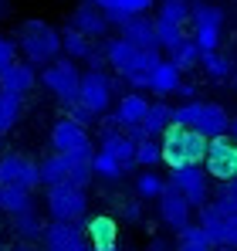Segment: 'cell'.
<instances>
[{
  "mask_svg": "<svg viewBox=\"0 0 237 251\" xmlns=\"http://www.w3.org/2000/svg\"><path fill=\"white\" fill-rule=\"evenodd\" d=\"M14 41H17V51L24 54V61L34 68H47L51 61L61 58V31L51 27L47 21H24Z\"/></svg>",
  "mask_w": 237,
  "mask_h": 251,
  "instance_id": "cell-1",
  "label": "cell"
},
{
  "mask_svg": "<svg viewBox=\"0 0 237 251\" xmlns=\"http://www.w3.org/2000/svg\"><path fill=\"white\" fill-rule=\"evenodd\" d=\"M227 109L217 105V102H200V99H190L183 105L173 109V126H183V129H193L203 139H220L227 136Z\"/></svg>",
  "mask_w": 237,
  "mask_h": 251,
  "instance_id": "cell-2",
  "label": "cell"
},
{
  "mask_svg": "<svg viewBox=\"0 0 237 251\" xmlns=\"http://www.w3.org/2000/svg\"><path fill=\"white\" fill-rule=\"evenodd\" d=\"M159 143H163V163H169V170L173 167H190V163H203L207 146H210V139H203L200 132L183 129V126H169Z\"/></svg>",
  "mask_w": 237,
  "mask_h": 251,
  "instance_id": "cell-3",
  "label": "cell"
},
{
  "mask_svg": "<svg viewBox=\"0 0 237 251\" xmlns=\"http://www.w3.org/2000/svg\"><path fill=\"white\" fill-rule=\"evenodd\" d=\"M102 51H105L109 68L116 72L118 78L129 75V72H153L159 61H163L159 51H139V48H132L129 41H122L118 34L105 38V41H102Z\"/></svg>",
  "mask_w": 237,
  "mask_h": 251,
  "instance_id": "cell-4",
  "label": "cell"
},
{
  "mask_svg": "<svg viewBox=\"0 0 237 251\" xmlns=\"http://www.w3.org/2000/svg\"><path fill=\"white\" fill-rule=\"evenodd\" d=\"M47 214L51 221H65V224H81L88 214V190L75 183H58L47 187Z\"/></svg>",
  "mask_w": 237,
  "mask_h": 251,
  "instance_id": "cell-5",
  "label": "cell"
},
{
  "mask_svg": "<svg viewBox=\"0 0 237 251\" xmlns=\"http://www.w3.org/2000/svg\"><path fill=\"white\" fill-rule=\"evenodd\" d=\"M41 85H44L61 105L78 102V88H81L78 61H71V58H58V61H51V65L41 72Z\"/></svg>",
  "mask_w": 237,
  "mask_h": 251,
  "instance_id": "cell-6",
  "label": "cell"
},
{
  "mask_svg": "<svg viewBox=\"0 0 237 251\" xmlns=\"http://www.w3.org/2000/svg\"><path fill=\"white\" fill-rule=\"evenodd\" d=\"M51 150L54 153H65L68 160H92L95 156V146H92L88 129L78 126L75 119H68V116H61L58 123L51 126Z\"/></svg>",
  "mask_w": 237,
  "mask_h": 251,
  "instance_id": "cell-7",
  "label": "cell"
},
{
  "mask_svg": "<svg viewBox=\"0 0 237 251\" xmlns=\"http://www.w3.org/2000/svg\"><path fill=\"white\" fill-rule=\"evenodd\" d=\"M166 183H173V187L190 201V207H193V210H200V207H207V204H210V173L200 167V163H190V167H173Z\"/></svg>",
  "mask_w": 237,
  "mask_h": 251,
  "instance_id": "cell-8",
  "label": "cell"
},
{
  "mask_svg": "<svg viewBox=\"0 0 237 251\" xmlns=\"http://www.w3.org/2000/svg\"><path fill=\"white\" fill-rule=\"evenodd\" d=\"M190 27H193V41L200 44V51H217L220 44V31H224V10L213 3H193L190 7Z\"/></svg>",
  "mask_w": 237,
  "mask_h": 251,
  "instance_id": "cell-9",
  "label": "cell"
},
{
  "mask_svg": "<svg viewBox=\"0 0 237 251\" xmlns=\"http://www.w3.org/2000/svg\"><path fill=\"white\" fill-rule=\"evenodd\" d=\"M112 92H116V82L109 78V72H81L78 102L95 119H105V112L112 109Z\"/></svg>",
  "mask_w": 237,
  "mask_h": 251,
  "instance_id": "cell-10",
  "label": "cell"
},
{
  "mask_svg": "<svg viewBox=\"0 0 237 251\" xmlns=\"http://www.w3.org/2000/svg\"><path fill=\"white\" fill-rule=\"evenodd\" d=\"M203 170L210 173V180L217 183H227L237 176V143L220 136V139H210L207 146V156H203Z\"/></svg>",
  "mask_w": 237,
  "mask_h": 251,
  "instance_id": "cell-11",
  "label": "cell"
},
{
  "mask_svg": "<svg viewBox=\"0 0 237 251\" xmlns=\"http://www.w3.org/2000/svg\"><path fill=\"white\" fill-rule=\"evenodd\" d=\"M0 183L34 190V187H41L38 163H34L31 156H24V153H3V156H0Z\"/></svg>",
  "mask_w": 237,
  "mask_h": 251,
  "instance_id": "cell-12",
  "label": "cell"
},
{
  "mask_svg": "<svg viewBox=\"0 0 237 251\" xmlns=\"http://www.w3.org/2000/svg\"><path fill=\"white\" fill-rule=\"evenodd\" d=\"M159 221L166 224V227H173L176 234L187 227V224H193L190 217H193V207H190V201L173 187V183H166L163 187V194H159Z\"/></svg>",
  "mask_w": 237,
  "mask_h": 251,
  "instance_id": "cell-13",
  "label": "cell"
},
{
  "mask_svg": "<svg viewBox=\"0 0 237 251\" xmlns=\"http://www.w3.org/2000/svg\"><path fill=\"white\" fill-rule=\"evenodd\" d=\"M200 227L213 241V248H237V217H224L213 204L200 207Z\"/></svg>",
  "mask_w": 237,
  "mask_h": 251,
  "instance_id": "cell-14",
  "label": "cell"
},
{
  "mask_svg": "<svg viewBox=\"0 0 237 251\" xmlns=\"http://www.w3.org/2000/svg\"><path fill=\"white\" fill-rule=\"evenodd\" d=\"M44 251H92L85 227L81 224H65V221H51L44 227Z\"/></svg>",
  "mask_w": 237,
  "mask_h": 251,
  "instance_id": "cell-15",
  "label": "cell"
},
{
  "mask_svg": "<svg viewBox=\"0 0 237 251\" xmlns=\"http://www.w3.org/2000/svg\"><path fill=\"white\" fill-rule=\"evenodd\" d=\"M118 38L129 41L139 51H159L156 41V17H146V14H132L122 27H118Z\"/></svg>",
  "mask_w": 237,
  "mask_h": 251,
  "instance_id": "cell-16",
  "label": "cell"
},
{
  "mask_svg": "<svg viewBox=\"0 0 237 251\" xmlns=\"http://www.w3.org/2000/svg\"><path fill=\"white\" fill-rule=\"evenodd\" d=\"M85 238L92 251H116L118 248V221L109 214H95L85 221Z\"/></svg>",
  "mask_w": 237,
  "mask_h": 251,
  "instance_id": "cell-17",
  "label": "cell"
},
{
  "mask_svg": "<svg viewBox=\"0 0 237 251\" xmlns=\"http://www.w3.org/2000/svg\"><path fill=\"white\" fill-rule=\"evenodd\" d=\"M146 112H149V99L142 92H125V95H118L116 109H112V123L125 132L132 126H142Z\"/></svg>",
  "mask_w": 237,
  "mask_h": 251,
  "instance_id": "cell-18",
  "label": "cell"
},
{
  "mask_svg": "<svg viewBox=\"0 0 237 251\" xmlns=\"http://www.w3.org/2000/svg\"><path fill=\"white\" fill-rule=\"evenodd\" d=\"M71 27L81 31L88 41H98V38H105L109 34V21H105V14L98 10V7H92L88 0L75 7V14H71Z\"/></svg>",
  "mask_w": 237,
  "mask_h": 251,
  "instance_id": "cell-19",
  "label": "cell"
},
{
  "mask_svg": "<svg viewBox=\"0 0 237 251\" xmlns=\"http://www.w3.org/2000/svg\"><path fill=\"white\" fill-rule=\"evenodd\" d=\"M38 82V72H34V65H27V61H14L3 75H0V92H10V95H27L31 88Z\"/></svg>",
  "mask_w": 237,
  "mask_h": 251,
  "instance_id": "cell-20",
  "label": "cell"
},
{
  "mask_svg": "<svg viewBox=\"0 0 237 251\" xmlns=\"http://www.w3.org/2000/svg\"><path fill=\"white\" fill-rule=\"evenodd\" d=\"M169 126H173V105L163 102V99H153L146 119H142V126H139V129H142V139H163Z\"/></svg>",
  "mask_w": 237,
  "mask_h": 251,
  "instance_id": "cell-21",
  "label": "cell"
},
{
  "mask_svg": "<svg viewBox=\"0 0 237 251\" xmlns=\"http://www.w3.org/2000/svg\"><path fill=\"white\" fill-rule=\"evenodd\" d=\"M180 85H183V72L169 58L159 61L156 68H153V75H149V92H156V95H176Z\"/></svg>",
  "mask_w": 237,
  "mask_h": 251,
  "instance_id": "cell-22",
  "label": "cell"
},
{
  "mask_svg": "<svg viewBox=\"0 0 237 251\" xmlns=\"http://www.w3.org/2000/svg\"><path fill=\"white\" fill-rule=\"evenodd\" d=\"M68 167H71V160H68L65 153H51V156H44V160L38 163L41 187L47 190V187H58V183H68Z\"/></svg>",
  "mask_w": 237,
  "mask_h": 251,
  "instance_id": "cell-23",
  "label": "cell"
},
{
  "mask_svg": "<svg viewBox=\"0 0 237 251\" xmlns=\"http://www.w3.org/2000/svg\"><path fill=\"white\" fill-rule=\"evenodd\" d=\"M10 224H14V231L24 238V245H31V241H41L44 238V221H41V214L38 207H27V210H21V214H14L10 217Z\"/></svg>",
  "mask_w": 237,
  "mask_h": 251,
  "instance_id": "cell-24",
  "label": "cell"
},
{
  "mask_svg": "<svg viewBox=\"0 0 237 251\" xmlns=\"http://www.w3.org/2000/svg\"><path fill=\"white\" fill-rule=\"evenodd\" d=\"M34 207V201H31V190H24V187H10V183H0V210L7 214V217H14V214H21V210Z\"/></svg>",
  "mask_w": 237,
  "mask_h": 251,
  "instance_id": "cell-25",
  "label": "cell"
},
{
  "mask_svg": "<svg viewBox=\"0 0 237 251\" xmlns=\"http://www.w3.org/2000/svg\"><path fill=\"white\" fill-rule=\"evenodd\" d=\"M92 48H95V44L88 41L81 31H75L71 24L61 27V51H65V58H71V61H85Z\"/></svg>",
  "mask_w": 237,
  "mask_h": 251,
  "instance_id": "cell-26",
  "label": "cell"
},
{
  "mask_svg": "<svg viewBox=\"0 0 237 251\" xmlns=\"http://www.w3.org/2000/svg\"><path fill=\"white\" fill-rule=\"evenodd\" d=\"M21 116H24V99L10 95V92H0V136H7L21 123Z\"/></svg>",
  "mask_w": 237,
  "mask_h": 251,
  "instance_id": "cell-27",
  "label": "cell"
},
{
  "mask_svg": "<svg viewBox=\"0 0 237 251\" xmlns=\"http://www.w3.org/2000/svg\"><path fill=\"white\" fill-rule=\"evenodd\" d=\"M173 251H213V241L207 238V231H203L200 224H187V227L176 234Z\"/></svg>",
  "mask_w": 237,
  "mask_h": 251,
  "instance_id": "cell-28",
  "label": "cell"
},
{
  "mask_svg": "<svg viewBox=\"0 0 237 251\" xmlns=\"http://www.w3.org/2000/svg\"><path fill=\"white\" fill-rule=\"evenodd\" d=\"M190 34H187V27L183 24H169V21H159L156 17V41H159V51H176L180 44L187 41Z\"/></svg>",
  "mask_w": 237,
  "mask_h": 251,
  "instance_id": "cell-29",
  "label": "cell"
},
{
  "mask_svg": "<svg viewBox=\"0 0 237 251\" xmlns=\"http://www.w3.org/2000/svg\"><path fill=\"white\" fill-rule=\"evenodd\" d=\"M92 7H98L102 14H146L156 0H88Z\"/></svg>",
  "mask_w": 237,
  "mask_h": 251,
  "instance_id": "cell-30",
  "label": "cell"
},
{
  "mask_svg": "<svg viewBox=\"0 0 237 251\" xmlns=\"http://www.w3.org/2000/svg\"><path fill=\"white\" fill-rule=\"evenodd\" d=\"M163 187H166V180L159 176L156 170H139L136 173V197L139 201H159Z\"/></svg>",
  "mask_w": 237,
  "mask_h": 251,
  "instance_id": "cell-31",
  "label": "cell"
},
{
  "mask_svg": "<svg viewBox=\"0 0 237 251\" xmlns=\"http://www.w3.org/2000/svg\"><path fill=\"white\" fill-rule=\"evenodd\" d=\"M92 173L98 176V180H109V183H116V180H122L129 170L122 167V163H116L109 153H102V150H95V156H92Z\"/></svg>",
  "mask_w": 237,
  "mask_h": 251,
  "instance_id": "cell-32",
  "label": "cell"
},
{
  "mask_svg": "<svg viewBox=\"0 0 237 251\" xmlns=\"http://www.w3.org/2000/svg\"><path fill=\"white\" fill-rule=\"evenodd\" d=\"M210 204L220 210L224 217H237V176L227 180V183H217V194H213Z\"/></svg>",
  "mask_w": 237,
  "mask_h": 251,
  "instance_id": "cell-33",
  "label": "cell"
},
{
  "mask_svg": "<svg viewBox=\"0 0 237 251\" xmlns=\"http://www.w3.org/2000/svg\"><path fill=\"white\" fill-rule=\"evenodd\" d=\"M200 65H203V72H207L210 78H217V82H224V78L234 75L231 58H224L220 51H207V54H200Z\"/></svg>",
  "mask_w": 237,
  "mask_h": 251,
  "instance_id": "cell-34",
  "label": "cell"
},
{
  "mask_svg": "<svg viewBox=\"0 0 237 251\" xmlns=\"http://www.w3.org/2000/svg\"><path fill=\"white\" fill-rule=\"evenodd\" d=\"M159 3V21H169V24H190V7L193 3H187V0H156Z\"/></svg>",
  "mask_w": 237,
  "mask_h": 251,
  "instance_id": "cell-35",
  "label": "cell"
},
{
  "mask_svg": "<svg viewBox=\"0 0 237 251\" xmlns=\"http://www.w3.org/2000/svg\"><path fill=\"white\" fill-rule=\"evenodd\" d=\"M163 163V143L159 139H139L136 143V167L153 170Z\"/></svg>",
  "mask_w": 237,
  "mask_h": 251,
  "instance_id": "cell-36",
  "label": "cell"
},
{
  "mask_svg": "<svg viewBox=\"0 0 237 251\" xmlns=\"http://www.w3.org/2000/svg\"><path fill=\"white\" fill-rule=\"evenodd\" d=\"M200 54H203V51H200V44L193 41V38H187V41L180 44L176 51H169V61H173L180 72H187V68L200 65Z\"/></svg>",
  "mask_w": 237,
  "mask_h": 251,
  "instance_id": "cell-37",
  "label": "cell"
},
{
  "mask_svg": "<svg viewBox=\"0 0 237 251\" xmlns=\"http://www.w3.org/2000/svg\"><path fill=\"white\" fill-rule=\"evenodd\" d=\"M92 160H71V167H68V183H75V187H88L92 183Z\"/></svg>",
  "mask_w": 237,
  "mask_h": 251,
  "instance_id": "cell-38",
  "label": "cell"
},
{
  "mask_svg": "<svg viewBox=\"0 0 237 251\" xmlns=\"http://www.w3.org/2000/svg\"><path fill=\"white\" fill-rule=\"evenodd\" d=\"M14 61H17V41L0 34V75H3V72H7Z\"/></svg>",
  "mask_w": 237,
  "mask_h": 251,
  "instance_id": "cell-39",
  "label": "cell"
},
{
  "mask_svg": "<svg viewBox=\"0 0 237 251\" xmlns=\"http://www.w3.org/2000/svg\"><path fill=\"white\" fill-rule=\"evenodd\" d=\"M65 109H68V119H75L78 126H95V123H98V119L81 105V102H71V105H65Z\"/></svg>",
  "mask_w": 237,
  "mask_h": 251,
  "instance_id": "cell-40",
  "label": "cell"
},
{
  "mask_svg": "<svg viewBox=\"0 0 237 251\" xmlns=\"http://www.w3.org/2000/svg\"><path fill=\"white\" fill-rule=\"evenodd\" d=\"M122 217H125L129 224H139V221H142V204H139V201H125V204H122Z\"/></svg>",
  "mask_w": 237,
  "mask_h": 251,
  "instance_id": "cell-41",
  "label": "cell"
},
{
  "mask_svg": "<svg viewBox=\"0 0 237 251\" xmlns=\"http://www.w3.org/2000/svg\"><path fill=\"white\" fill-rule=\"evenodd\" d=\"M149 251H173V241H166V238H153Z\"/></svg>",
  "mask_w": 237,
  "mask_h": 251,
  "instance_id": "cell-42",
  "label": "cell"
},
{
  "mask_svg": "<svg viewBox=\"0 0 237 251\" xmlns=\"http://www.w3.org/2000/svg\"><path fill=\"white\" fill-rule=\"evenodd\" d=\"M176 95H183V99H187V102H190V99H193V95H197V88H193V85H180V92H176Z\"/></svg>",
  "mask_w": 237,
  "mask_h": 251,
  "instance_id": "cell-43",
  "label": "cell"
},
{
  "mask_svg": "<svg viewBox=\"0 0 237 251\" xmlns=\"http://www.w3.org/2000/svg\"><path fill=\"white\" fill-rule=\"evenodd\" d=\"M227 139H234V143H237V119L227 123Z\"/></svg>",
  "mask_w": 237,
  "mask_h": 251,
  "instance_id": "cell-44",
  "label": "cell"
},
{
  "mask_svg": "<svg viewBox=\"0 0 237 251\" xmlns=\"http://www.w3.org/2000/svg\"><path fill=\"white\" fill-rule=\"evenodd\" d=\"M10 251H38V248H34V245H24V241H21L17 248H10Z\"/></svg>",
  "mask_w": 237,
  "mask_h": 251,
  "instance_id": "cell-45",
  "label": "cell"
},
{
  "mask_svg": "<svg viewBox=\"0 0 237 251\" xmlns=\"http://www.w3.org/2000/svg\"><path fill=\"white\" fill-rule=\"evenodd\" d=\"M213 251H237V248H213Z\"/></svg>",
  "mask_w": 237,
  "mask_h": 251,
  "instance_id": "cell-46",
  "label": "cell"
},
{
  "mask_svg": "<svg viewBox=\"0 0 237 251\" xmlns=\"http://www.w3.org/2000/svg\"><path fill=\"white\" fill-rule=\"evenodd\" d=\"M116 251H122V248H116Z\"/></svg>",
  "mask_w": 237,
  "mask_h": 251,
  "instance_id": "cell-47",
  "label": "cell"
}]
</instances>
